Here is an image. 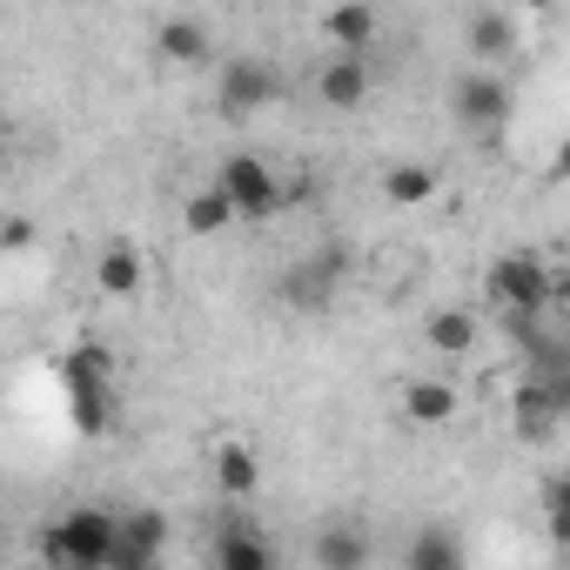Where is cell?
I'll return each mask as SVG.
<instances>
[{"instance_id":"1","label":"cell","mask_w":570,"mask_h":570,"mask_svg":"<svg viewBox=\"0 0 570 570\" xmlns=\"http://www.w3.org/2000/svg\"><path fill=\"white\" fill-rule=\"evenodd\" d=\"M41 550H48V563H61V570H108V563L121 557V517L81 503V510H68L61 523H48Z\"/></svg>"},{"instance_id":"2","label":"cell","mask_w":570,"mask_h":570,"mask_svg":"<svg viewBox=\"0 0 570 570\" xmlns=\"http://www.w3.org/2000/svg\"><path fill=\"white\" fill-rule=\"evenodd\" d=\"M483 282H490V303H497L503 316H543V309L557 303V275H550V262L530 255V248L497 255Z\"/></svg>"},{"instance_id":"3","label":"cell","mask_w":570,"mask_h":570,"mask_svg":"<svg viewBox=\"0 0 570 570\" xmlns=\"http://www.w3.org/2000/svg\"><path fill=\"white\" fill-rule=\"evenodd\" d=\"M215 188L228 195L235 222H275V215H282V181H275V168H268L262 155H248V148H235V155L215 168Z\"/></svg>"},{"instance_id":"4","label":"cell","mask_w":570,"mask_h":570,"mask_svg":"<svg viewBox=\"0 0 570 570\" xmlns=\"http://www.w3.org/2000/svg\"><path fill=\"white\" fill-rule=\"evenodd\" d=\"M275 95H282V81H275V68H268L262 55H235V61H222V75H215V108H222L228 121L268 108Z\"/></svg>"},{"instance_id":"5","label":"cell","mask_w":570,"mask_h":570,"mask_svg":"<svg viewBox=\"0 0 570 570\" xmlns=\"http://www.w3.org/2000/svg\"><path fill=\"white\" fill-rule=\"evenodd\" d=\"M563 410H570V390H563V383H537V376H523V383H517V403H510L517 436L543 443V436L563 423Z\"/></svg>"},{"instance_id":"6","label":"cell","mask_w":570,"mask_h":570,"mask_svg":"<svg viewBox=\"0 0 570 570\" xmlns=\"http://www.w3.org/2000/svg\"><path fill=\"white\" fill-rule=\"evenodd\" d=\"M336 282H343V248H323V255H303L289 275H282V296L296 309H323L336 296Z\"/></svg>"},{"instance_id":"7","label":"cell","mask_w":570,"mask_h":570,"mask_svg":"<svg viewBox=\"0 0 570 570\" xmlns=\"http://www.w3.org/2000/svg\"><path fill=\"white\" fill-rule=\"evenodd\" d=\"M450 101H456V121H463V128H503V121H510V88H503V75H463Z\"/></svg>"},{"instance_id":"8","label":"cell","mask_w":570,"mask_h":570,"mask_svg":"<svg viewBox=\"0 0 570 570\" xmlns=\"http://www.w3.org/2000/svg\"><path fill=\"white\" fill-rule=\"evenodd\" d=\"M316 95H323V108H336V115L363 108V101H370V61H356V55H330L323 75H316Z\"/></svg>"},{"instance_id":"9","label":"cell","mask_w":570,"mask_h":570,"mask_svg":"<svg viewBox=\"0 0 570 570\" xmlns=\"http://www.w3.org/2000/svg\"><path fill=\"white\" fill-rule=\"evenodd\" d=\"M456 410H463V396H456L443 376H410V383H403V416H410L416 430H443Z\"/></svg>"},{"instance_id":"10","label":"cell","mask_w":570,"mask_h":570,"mask_svg":"<svg viewBox=\"0 0 570 570\" xmlns=\"http://www.w3.org/2000/svg\"><path fill=\"white\" fill-rule=\"evenodd\" d=\"M155 48H161L175 68H202V61L215 55V35H208V21H195V14H168V21L155 28Z\"/></svg>"},{"instance_id":"11","label":"cell","mask_w":570,"mask_h":570,"mask_svg":"<svg viewBox=\"0 0 570 570\" xmlns=\"http://www.w3.org/2000/svg\"><path fill=\"white\" fill-rule=\"evenodd\" d=\"M208 470H215V490H222V497H255V490H262V456H255L242 436H222Z\"/></svg>"},{"instance_id":"12","label":"cell","mask_w":570,"mask_h":570,"mask_svg":"<svg viewBox=\"0 0 570 570\" xmlns=\"http://www.w3.org/2000/svg\"><path fill=\"white\" fill-rule=\"evenodd\" d=\"M215 570H275V550L255 523H222L215 530Z\"/></svg>"},{"instance_id":"13","label":"cell","mask_w":570,"mask_h":570,"mask_svg":"<svg viewBox=\"0 0 570 570\" xmlns=\"http://www.w3.org/2000/svg\"><path fill=\"white\" fill-rule=\"evenodd\" d=\"M323 35L336 41V55L370 61V41H376V8H370V0H343V8H330V14H323Z\"/></svg>"},{"instance_id":"14","label":"cell","mask_w":570,"mask_h":570,"mask_svg":"<svg viewBox=\"0 0 570 570\" xmlns=\"http://www.w3.org/2000/svg\"><path fill=\"white\" fill-rule=\"evenodd\" d=\"M95 282H101V296H115V303L141 296V248L135 242H108L95 255Z\"/></svg>"},{"instance_id":"15","label":"cell","mask_w":570,"mask_h":570,"mask_svg":"<svg viewBox=\"0 0 570 570\" xmlns=\"http://www.w3.org/2000/svg\"><path fill=\"white\" fill-rule=\"evenodd\" d=\"M168 550V510H135V517H121V557L115 563H155Z\"/></svg>"},{"instance_id":"16","label":"cell","mask_w":570,"mask_h":570,"mask_svg":"<svg viewBox=\"0 0 570 570\" xmlns=\"http://www.w3.org/2000/svg\"><path fill=\"white\" fill-rule=\"evenodd\" d=\"M316 563H323V570H370V530H363V523H330V530H316Z\"/></svg>"},{"instance_id":"17","label":"cell","mask_w":570,"mask_h":570,"mask_svg":"<svg viewBox=\"0 0 570 570\" xmlns=\"http://www.w3.org/2000/svg\"><path fill=\"white\" fill-rule=\"evenodd\" d=\"M68 410L81 436H108L115 430V383H68Z\"/></svg>"},{"instance_id":"18","label":"cell","mask_w":570,"mask_h":570,"mask_svg":"<svg viewBox=\"0 0 570 570\" xmlns=\"http://www.w3.org/2000/svg\"><path fill=\"white\" fill-rule=\"evenodd\" d=\"M430 195H436V168H430V161H390V168H383V202L423 208Z\"/></svg>"},{"instance_id":"19","label":"cell","mask_w":570,"mask_h":570,"mask_svg":"<svg viewBox=\"0 0 570 570\" xmlns=\"http://www.w3.org/2000/svg\"><path fill=\"white\" fill-rule=\"evenodd\" d=\"M423 343H430L436 356H470V350H476V316H470V309H436V316L423 323Z\"/></svg>"},{"instance_id":"20","label":"cell","mask_w":570,"mask_h":570,"mask_svg":"<svg viewBox=\"0 0 570 570\" xmlns=\"http://www.w3.org/2000/svg\"><path fill=\"white\" fill-rule=\"evenodd\" d=\"M403 563H410V570H470V563H463V543H456L450 530H416L410 550H403Z\"/></svg>"},{"instance_id":"21","label":"cell","mask_w":570,"mask_h":570,"mask_svg":"<svg viewBox=\"0 0 570 570\" xmlns=\"http://www.w3.org/2000/svg\"><path fill=\"white\" fill-rule=\"evenodd\" d=\"M470 55H483V61L517 55V21H510V14H497V8L470 14Z\"/></svg>"},{"instance_id":"22","label":"cell","mask_w":570,"mask_h":570,"mask_svg":"<svg viewBox=\"0 0 570 570\" xmlns=\"http://www.w3.org/2000/svg\"><path fill=\"white\" fill-rule=\"evenodd\" d=\"M181 222H188V235H222V228L235 222V208H228V195L208 181V188H195V195L181 202Z\"/></svg>"},{"instance_id":"23","label":"cell","mask_w":570,"mask_h":570,"mask_svg":"<svg viewBox=\"0 0 570 570\" xmlns=\"http://www.w3.org/2000/svg\"><path fill=\"white\" fill-rule=\"evenodd\" d=\"M61 383H115V356L101 343H75L61 356Z\"/></svg>"},{"instance_id":"24","label":"cell","mask_w":570,"mask_h":570,"mask_svg":"<svg viewBox=\"0 0 570 570\" xmlns=\"http://www.w3.org/2000/svg\"><path fill=\"white\" fill-rule=\"evenodd\" d=\"M41 242V228L28 222V215H8V222H0V248H35Z\"/></svg>"},{"instance_id":"25","label":"cell","mask_w":570,"mask_h":570,"mask_svg":"<svg viewBox=\"0 0 570 570\" xmlns=\"http://www.w3.org/2000/svg\"><path fill=\"white\" fill-rule=\"evenodd\" d=\"M0 168H8V135H0Z\"/></svg>"},{"instance_id":"26","label":"cell","mask_w":570,"mask_h":570,"mask_svg":"<svg viewBox=\"0 0 570 570\" xmlns=\"http://www.w3.org/2000/svg\"><path fill=\"white\" fill-rule=\"evenodd\" d=\"M108 570H141V563H108Z\"/></svg>"}]
</instances>
